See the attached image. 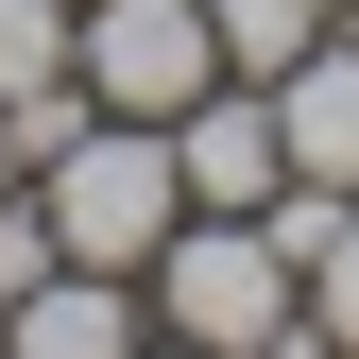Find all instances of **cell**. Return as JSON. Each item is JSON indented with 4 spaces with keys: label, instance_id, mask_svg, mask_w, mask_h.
<instances>
[{
    "label": "cell",
    "instance_id": "obj_3",
    "mask_svg": "<svg viewBox=\"0 0 359 359\" xmlns=\"http://www.w3.org/2000/svg\"><path fill=\"white\" fill-rule=\"evenodd\" d=\"M69 86L120 103V120H171L189 86H222V34H205V0H86L69 18Z\"/></svg>",
    "mask_w": 359,
    "mask_h": 359
},
{
    "label": "cell",
    "instance_id": "obj_5",
    "mask_svg": "<svg viewBox=\"0 0 359 359\" xmlns=\"http://www.w3.org/2000/svg\"><path fill=\"white\" fill-rule=\"evenodd\" d=\"M137 325H154V291H137V274H103V257H52V274L0 308V342H18V359H120Z\"/></svg>",
    "mask_w": 359,
    "mask_h": 359
},
{
    "label": "cell",
    "instance_id": "obj_2",
    "mask_svg": "<svg viewBox=\"0 0 359 359\" xmlns=\"http://www.w3.org/2000/svg\"><path fill=\"white\" fill-rule=\"evenodd\" d=\"M34 222H52V257H103V274H137V257L189 222V171H171V120H120V103H86L52 154L18 171Z\"/></svg>",
    "mask_w": 359,
    "mask_h": 359
},
{
    "label": "cell",
    "instance_id": "obj_12",
    "mask_svg": "<svg viewBox=\"0 0 359 359\" xmlns=\"http://www.w3.org/2000/svg\"><path fill=\"white\" fill-rule=\"evenodd\" d=\"M325 18H359V0H325Z\"/></svg>",
    "mask_w": 359,
    "mask_h": 359
},
{
    "label": "cell",
    "instance_id": "obj_10",
    "mask_svg": "<svg viewBox=\"0 0 359 359\" xmlns=\"http://www.w3.org/2000/svg\"><path fill=\"white\" fill-rule=\"evenodd\" d=\"M34 274H52V222H34V189H0V308H18Z\"/></svg>",
    "mask_w": 359,
    "mask_h": 359
},
{
    "label": "cell",
    "instance_id": "obj_11",
    "mask_svg": "<svg viewBox=\"0 0 359 359\" xmlns=\"http://www.w3.org/2000/svg\"><path fill=\"white\" fill-rule=\"evenodd\" d=\"M0 189H18V103H0Z\"/></svg>",
    "mask_w": 359,
    "mask_h": 359
},
{
    "label": "cell",
    "instance_id": "obj_8",
    "mask_svg": "<svg viewBox=\"0 0 359 359\" xmlns=\"http://www.w3.org/2000/svg\"><path fill=\"white\" fill-rule=\"evenodd\" d=\"M308 359H359V205H342V240L308 257Z\"/></svg>",
    "mask_w": 359,
    "mask_h": 359
},
{
    "label": "cell",
    "instance_id": "obj_4",
    "mask_svg": "<svg viewBox=\"0 0 359 359\" xmlns=\"http://www.w3.org/2000/svg\"><path fill=\"white\" fill-rule=\"evenodd\" d=\"M171 171H189V205H274L291 189V137H274V86H189L171 103Z\"/></svg>",
    "mask_w": 359,
    "mask_h": 359
},
{
    "label": "cell",
    "instance_id": "obj_7",
    "mask_svg": "<svg viewBox=\"0 0 359 359\" xmlns=\"http://www.w3.org/2000/svg\"><path fill=\"white\" fill-rule=\"evenodd\" d=\"M205 34H222V69H240V86H274L308 34H325V0H205Z\"/></svg>",
    "mask_w": 359,
    "mask_h": 359
},
{
    "label": "cell",
    "instance_id": "obj_6",
    "mask_svg": "<svg viewBox=\"0 0 359 359\" xmlns=\"http://www.w3.org/2000/svg\"><path fill=\"white\" fill-rule=\"evenodd\" d=\"M274 137H291V171L359 189V18H325V34L274 69Z\"/></svg>",
    "mask_w": 359,
    "mask_h": 359
},
{
    "label": "cell",
    "instance_id": "obj_1",
    "mask_svg": "<svg viewBox=\"0 0 359 359\" xmlns=\"http://www.w3.org/2000/svg\"><path fill=\"white\" fill-rule=\"evenodd\" d=\"M137 291H154V325L205 342V359H308V274L274 257L257 205H189V222L137 257Z\"/></svg>",
    "mask_w": 359,
    "mask_h": 359
},
{
    "label": "cell",
    "instance_id": "obj_13",
    "mask_svg": "<svg viewBox=\"0 0 359 359\" xmlns=\"http://www.w3.org/2000/svg\"><path fill=\"white\" fill-rule=\"evenodd\" d=\"M69 18H86V0H69Z\"/></svg>",
    "mask_w": 359,
    "mask_h": 359
},
{
    "label": "cell",
    "instance_id": "obj_9",
    "mask_svg": "<svg viewBox=\"0 0 359 359\" xmlns=\"http://www.w3.org/2000/svg\"><path fill=\"white\" fill-rule=\"evenodd\" d=\"M52 69H69V0H0V103H34Z\"/></svg>",
    "mask_w": 359,
    "mask_h": 359
}]
</instances>
